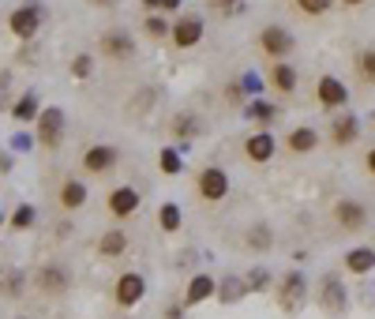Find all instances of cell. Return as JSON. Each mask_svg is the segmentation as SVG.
Listing matches in <instances>:
<instances>
[{
	"label": "cell",
	"instance_id": "cell-7",
	"mask_svg": "<svg viewBox=\"0 0 375 319\" xmlns=\"http://www.w3.org/2000/svg\"><path fill=\"white\" fill-rule=\"evenodd\" d=\"M38 23H42V8H38V4L15 8V12L8 15V26H12V34H15V38H34Z\"/></svg>",
	"mask_w": 375,
	"mask_h": 319
},
{
	"label": "cell",
	"instance_id": "cell-22",
	"mask_svg": "<svg viewBox=\"0 0 375 319\" xmlns=\"http://www.w3.org/2000/svg\"><path fill=\"white\" fill-rule=\"evenodd\" d=\"M244 293H248V286H244V278H225L222 282V286H218V297H222L225 300V304H236V300H241Z\"/></svg>",
	"mask_w": 375,
	"mask_h": 319
},
{
	"label": "cell",
	"instance_id": "cell-39",
	"mask_svg": "<svg viewBox=\"0 0 375 319\" xmlns=\"http://www.w3.org/2000/svg\"><path fill=\"white\" fill-rule=\"evenodd\" d=\"M244 90H248V94H259V90H263L259 76H244Z\"/></svg>",
	"mask_w": 375,
	"mask_h": 319
},
{
	"label": "cell",
	"instance_id": "cell-43",
	"mask_svg": "<svg viewBox=\"0 0 375 319\" xmlns=\"http://www.w3.org/2000/svg\"><path fill=\"white\" fill-rule=\"evenodd\" d=\"M345 4H364V0H345Z\"/></svg>",
	"mask_w": 375,
	"mask_h": 319
},
{
	"label": "cell",
	"instance_id": "cell-18",
	"mask_svg": "<svg viewBox=\"0 0 375 319\" xmlns=\"http://www.w3.org/2000/svg\"><path fill=\"white\" fill-rule=\"evenodd\" d=\"M289 150L293 154L319 150V132H315V128H293V132H289Z\"/></svg>",
	"mask_w": 375,
	"mask_h": 319
},
{
	"label": "cell",
	"instance_id": "cell-8",
	"mask_svg": "<svg viewBox=\"0 0 375 319\" xmlns=\"http://www.w3.org/2000/svg\"><path fill=\"white\" fill-rule=\"evenodd\" d=\"M34 282H38V289L42 293H49V297H60L64 289H68V270L60 267V263H45V267L38 270V275H34Z\"/></svg>",
	"mask_w": 375,
	"mask_h": 319
},
{
	"label": "cell",
	"instance_id": "cell-36",
	"mask_svg": "<svg viewBox=\"0 0 375 319\" xmlns=\"http://www.w3.org/2000/svg\"><path fill=\"white\" fill-rule=\"evenodd\" d=\"M210 8H214V12L233 15V12H241V0H210Z\"/></svg>",
	"mask_w": 375,
	"mask_h": 319
},
{
	"label": "cell",
	"instance_id": "cell-10",
	"mask_svg": "<svg viewBox=\"0 0 375 319\" xmlns=\"http://www.w3.org/2000/svg\"><path fill=\"white\" fill-rule=\"evenodd\" d=\"M334 218L342 230H364V222H368V211H364V203H356V199H342V203H334Z\"/></svg>",
	"mask_w": 375,
	"mask_h": 319
},
{
	"label": "cell",
	"instance_id": "cell-4",
	"mask_svg": "<svg viewBox=\"0 0 375 319\" xmlns=\"http://www.w3.org/2000/svg\"><path fill=\"white\" fill-rule=\"evenodd\" d=\"M308 300V282L300 270H289L286 278H281V289H278V304L286 308V312H297L300 304Z\"/></svg>",
	"mask_w": 375,
	"mask_h": 319
},
{
	"label": "cell",
	"instance_id": "cell-33",
	"mask_svg": "<svg viewBox=\"0 0 375 319\" xmlns=\"http://www.w3.org/2000/svg\"><path fill=\"white\" fill-rule=\"evenodd\" d=\"M297 4H300V12H308V15H323L334 0H297Z\"/></svg>",
	"mask_w": 375,
	"mask_h": 319
},
{
	"label": "cell",
	"instance_id": "cell-17",
	"mask_svg": "<svg viewBox=\"0 0 375 319\" xmlns=\"http://www.w3.org/2000/svg\"><path fill=\"white\" fill-rule=\"evenodd\" d=\"M345 270H349V275H372V270H375V248L345 252Z\"/></svg>",
	"mask_w": 375,
	"mask_h": 319
},
{
	"label": "cell",
	"instance_id": "cell-40",
	"mask_svg": "<svg viewBox=\"0 0 375 319\" xmlns=\"http://www.w3.org/2000/svg\"><path fill=\"white\" fill-rule=\"evenodd\" d=\"M364 166H368V169H372V173H375V147H372V150H368V158H364Z\"/></svg>",
	"mask_w": 375,
	"mask_h": 319
},
{
	"label": "cell",
	"instance_id": "cell-35",
	"mask_svg": "<svg viewBox=\"0 0 375 319\" xmlns=\"http://www.w3.org/2000/svg\"><path fill=\"white\" fill-rule=\"evenodd\" d=\"M90 71H94V57H76V64H71V76L87 79Z\"/></svg>",
	"mask_w": 375,
	"mask_h": 319
},
{
	"label": "cell",
	"instance_id": "cell-1",
	"mask_svg": "<svg viewBox=\"0 0 375 319\" xmlns=\"http://www.w3.org/2000/svg\"><path fill=\"white\" fill-rule=\"evenodd\" d=\"M319 308H323L326 316H345L349 293H345V282L338 275H326L323 282H319Z\"/></svg>",
	"mask_w": 375,
	"mask_h": 319
},
{
	"label": "cell",
	"instance_id": "cell-14",
	"mask_svg": "<svg viewBox=\"0 0 375 319\" xmlns=\"http://www.w3.org/2000/svg\"><path fill=\"white\" fill-rule=\"evenodd\" d=\"M199 38H203V23H199L195 15H184V19L173 26V42H177L180 49H191Z\"/></svg>",
	"mask_w": 375,
	"mask_h": 319
},
{
	"label": "cell",
	"instance_id": "cell-21",
	"mask_svg": "<svg viewBox=\"0 0 375 319\" xmlns=\"http://www.w3.org/2000/svg\"><path fill=\"white\" fill-rule=\"evenodd\" d=\"M270 79H274V87H278V90H286V94H289V90H297V71H293L286 60H274Z\"/></svg>",
	"mask_w": 375,
	"mask_h": 319
},
{
	"label": "cell",
	"instance_id": "cell-37",
	"mask_svg": "<svg viewBox=\"0 0 375 319\" xmlns=\"http://www.w3.org/2000/svg\"><path fill=\"white\" fill-rule=\"evenodd\" d=\"M0 286H4L8 293H12V289L19 293V286H23V275H19V270H15V275H4V278H0Z\"/></svg>",
	"mask_w": 375,
	"mask_h": 319
},
{
	"label": "cell",
	"instance_id": "cell-19",
	"mask_svg": "<svg viewBox=\"0 0 375 319\" xmlns=\"http://www.w3.org/2000/svg\"><path fill=\"white\" fill-rule=\"evenodd\" d=\"M87 203V184L83 180H64V188H60V207L64 211H79V207Z\"/></svg>",
	"mask_w": 375,
	"mask_h": 319
},
{
	"label": "cell",
	"instance_id": "cell-26",
	"mask_svg": "<svg viewBox=\"0 0 375 319\" xmlns=\"http://www.w3.org/2000/svg\"><path fill=\"white\" fill-rule=\"evenodd\" d=\"M248 117H252V121H259V124H270L274 117H278V109H274V105H267V102H259V98H255V102L248 105Z\"/></svg>",
	"mask_w": 375,
	"mask_h": 319
},
{
	"label": "cell",
	"instance_id": "cell-30",
	"mask_svg": "<svg viewBox=\"0 0 375 319\" xmlns=\"http://www.w3.org/2000/svg\"><path fill=\"white\" fill-rule=\"evenodd\" d=\"M173 132L184 135V139H188V135H199V121H195V117H188V113H180L177 124H173Z\"/></svg>",
	"mask_w": 375,
	"mask_h": 319
},
{
	"label": "cell",
	"instance_id": "cell-11",
	"mask_svg": "<svg viewBox=\"0 0 375 319\" xmlns=\"http://www.w3.org/2000/svg\"><path fill=\"white\" fill-rule=\"evenodd\" d=\"M116 166V147H109V143H94V147L83 150V169L87 173H109Z\"/></svg>",
	"mask_w": 375,
	"mask_h": 319
},
{
	"label": "cell",
	"instance_id": "cell-5",
	"mask_svg": "<svg viewBox=\"0 0 375 319\" xmlns=\"http://www.w3.org/2000/svg\"><path fill=\"white\" fill-rule=\"evenodd\" d=\"M259 45H263L267 57L281 60V57H289V53H293V34L286 31V26H263V31H259Z\"/></svg>",
	"mask_w": 375,
	"mask_h": 319
},
{
	"label": "cell",
	"instance_id": "cell-12",
	"mask_svg": "<svg viewBox=\"0 0 375 319\" xmlns=\"http://www.w3.org/2000/svg\"><path fill=\"white\" fill-rule=\"evenodd\" d=\"M315 94H319V102H323L326 109H342L345 102H349V90H345L342 79H334V76H323L315 83Z\"/></svg>",
	"mask_w": 375,
	"mask_h": 319
},
{
	"label": "cell",
	"instance_id": "cell-32",
	"mask_svg": "<svg viewBox=\"0 0 375 319\" xmlns=\"http://www.w3.org/2000/svg\"><path fill=\"white\" fill-rule=\"evenodd\" d=\"M158 166H162V173H180V154L177 150H162Z\"/></svg>",
	"mask_w": 375,
	"mask_h": 319
},
{
	"label": "cell",
	"instance_id": "cell-28",
	"mask_svg": "<svg viewBox=\"0 0 375 319\" xmlns=\"http://www.w3.org/2000/svg\"><path fill=\"white\" fill-rule=\"evenodd\" d=\"M356 68H360V76L368 79V83H375V49H364L360 57H356Z\"/></svg>",
	"mask_w": 375,
	"mask_h": 319
},
{
	"label": "cell",
	"instance_id": "cell-23",
	"mask_svg": "<svg viewBox=\"0 0 375 319\" xmlns=\"http://www.w3.org/2000/svg\"><path fill=\"white\" fill-rule=\"evenodd\" d=\"M98 248H102V255H121L124 248H128V233H121V230H109L102 241H98Z\"/></svg>",
	"mask_w": 375,
	"mask_h": 319
},
{
	"label": "cell",
	"instance_id": "cell-13",
	"mask_svg": "<svg viewBox=\"0 0 375 319\" xmlns=\"http://www.w3.org/2000/svg\"><path fill=\"white\" fill-rule=\"evenodd\" d=\"M102 53H105V60H128V57L135 53L132 34H124V31H109L105 38H102Z\"/></svg>",
	"mask_w": 375,
	"mask_h": 319
},
{
	"label": "cell",
	"instance_id": "cell-38",
	"mask_svg": "<svg viewBox=\"0 0 375 319\" xmlns=\"http://www.w3.org/2000/svg\"><path fill=\"white\" fill-rule=\"evenodd\" d=\"M146 8H166V12H173V8H180V0H143Z\"/></svg>",
	"mask_w": 375,
	"mask_h": 319
},
{
	"label": "cell",
	"instance_id": "cell-9",
	"mask_svg": "<svg viewBox=\"0 0 375 319\" xmlns=\"http://www.w3.org/2000/svg\"><path fill=\"white\" fill-rule=\"evenodd\" d=\"M135 211H139V191L132 184H121L109 191V214L113 218H132Z\"/></svg>",
	"mask_w": 375,
	"mask_h": 319
},
{
	"label": "cell",
	"instance_id": "cell-44",
	"mask_svg": "<svg viewBox=\"0 0 375 319\" xmlns=\"http://www.w3.org/2000/svg\"><path fill=\"white\" fill-rule=\"evenodd\" d=\"M0 218H4V214H0Z\"/></svg>",
	"mask_w": 375,
	"mask_h": 319
},
{
	"label": "cell",
	"instance_id": "cell-2",
	"mask_svg": "<svg viewBox=\"0 0 375 319\" xmlns=\"http://www.w3.org/2000/svg\"><path fill=\"white\" fill-rule=\"evenodd\" d=\"M195 188H199V196H203L207 203H218V199L229 196V173L218 169V166H207V169H199Z\"/></svg>",
	"mask_w": 375,
	"mask_h": 319
},
{
	"label": "cell",
	"instance_id": "cell-41",
	"mask_svg": "<svg viewBox=\"0 0 375 319\" xmlns=\"http://www.w3.org/2000/svg\"><path fill=\"white\" fill-rule=\"evenodd\" d=\"M0 109H4V79H0Z\"/></svg>",
	"mask_w": 375,
	"mask_h": 319
},
{
	"label": "cell",
	"instance_id": "cell-42",
	"mask_svg": "<svg viewBox=\"0 0 375 319\" xmlns=\"http://www.w3.org/2000/svg\"><path fill=\"white\" fill-rule=\"evenodd\" d=\"M94 4H113V0H94Z\"/></svg>",
	"mask_w": 375,
	"mask_h": 319
},
{
	"label": "cell",
	"instance_id": "cell-6",
	"mask_svg": "<svg viewBox=\"0 0 375 319\" xmlns=\"http://www.w3.org/2000/svg\"><path fill=\"white\" fill-rule=\"evenodd\" d=\"M143 293H146V282L139 270H128V275L116 278V304L121 308H135L143 300Z\"/></svg>",
	"mask_w": 375,
	"mask_h": 319
},
{
	"label": "cell",
	"instance_id": "cell-31",
	"mask_svg": "<svg viewBox=\"0 0 375 319\" xmlns=\"http://www.w3.org/2000/svg\"><path fill=\"white\" fill-rule=\"evenodd\" d=\"M146 34H150V38H166V34H173V26L162 19V15H150V19H146Z\"/></svg>",
	"mask_w": 375,
	"mask_h": 319
},
{
	"label": "cell",
	"instance_id": "cell-29",
	"mask_svg": "<svg viewBox=\"0 0 375 319\" xmlns=\"http://www.w3.org/2000/svg\"><path fill=\"white\" fill-rule=\"evenodd\" d=\"M30 225H34V207L23 203L19 211L12 214V230H30Z\"/></svg>",
	"mask_w": 375,
	"mask_h": 319
},
{
	"label": "cell",
	"instance_id": "cell-3",
	"mask_svg": "<svg viewBox=\"0 0 375 319\" xmlns=\"http://www.w3.org/2000/svg\"><path fill=\"white\" fill-rule=\"evenodd\" d=\"M38 139L45 150H57L64 143V109L49 105L45 113H38Z\"/></svg>",
	"mask_w": 375,
	"mask_h": 319
},
{
	"label": "cell",
	"instance_id": "cell-20",
	"mask_svg": "<svg viewBox=\"0 0 375 319\" xmlns=\"http://www.w3.org/2000/svg\"><path fill=\"white\" fill-rule=\"evenodd\" d=\"M214 278H210V275H195V278H191L188 282V293H184V300H188V304H199V300H207L210 293H214Z\"/></svg>",
	"mask_w": 375,
	"mask_h": 319
},
{
	"label": "cell",
	"instance_id": "cell-27",
	"mask_svg": "<svg viewBox=\"0 0 375 319\" xmlns=\"http://www.w3.org/2000/svg\"><path fill=\"white\" fill-rule=\"evenodd\" d=\"M270 230H267V225H252V230H248V248H259V252H267L270 248Z\"/></svg>",
	"mask_w": 375,
	"mask_h": 319
},
{
	"label": "cell",
	"instance_id": "cell-34",
	"mask_svg": "<svg viewBox=\"0 0 375 319\" xmlns=\"http://www.w3.org/2000/svg\"><path fill=\"white\" fill-rule=\"evenodd\" d=\"M267 282H270V275H267L263 267H255L252 275L244 278V286H248V289H267Z\"/></svg>",
	"mask_w": 375,
	"mask_h": 319
},
{
	"label": "cell",
	"instance_id": "cell-24",
	"mask_svg": "<svg viewBox=\"0 0 375 319\" xmlns=\"http://www.w3.org/2000/svg\"><path fill=\"white\" fill-rule=\"evenodd\" d=\"M158 225H162L166 233H177V230H180V207H177V203H162V207H158Z\"/></svg>",
	"mask_w": 375,
	"mask_h": 319
},
{
	"label": "cell",
	"instance_id": "cell-16",
	"mask_svg": "<svg viewBox=\"0 0 375 319\" xmlns=\"http://www.w3.org/2000/svg\"><path fill=\"white\" fill-rule=\"evenodd\" d=\"M244 154H248L252 162H270L274 158V135H267V132L248 135V139H244Z\"/></svg>",
	"mask_w": 375,
	"mask_h": 319
},
{
	"label": "cell",
	"instance_id": "cell-25",
	"mask_svg": "<svg viewBox=\"0 0 375 319\" xmlns=\"http://www.w3.org/2000/svg\"><path fill=\"white\" fill-rule=\"evenodd\" d=\"M12 113H15V121H38V98H34L30 90H26L19 102H15Z\"/></svg>",
	"mask_w": 375,
	"mask_h": 319
},
{
	"label": "cell",
	"instance_id": "cell-15",
	"mask_svg": "<svg viewBox=\"0 0 375 319\" xmlns=\"http://www.w3.org/2000/svg\"><path fill=\"white\" fill-rule=\"evenodd\" d=\"M360 135V121H356L353 113H345V117H334V124H331V139L338 143V147H349V143Z\"/></svg>",
	"mask_w": 375,
	"mask_h": 319
}]
</instances>
